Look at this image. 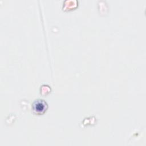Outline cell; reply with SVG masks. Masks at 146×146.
<instances>
[{
    "label": "cell",
    "instance_id": "1",
    "mask_svg": "<svg viewBox=\"0 0 146 146\" xmlns=\"http://www.w3.org/2000/svg\"><path fill=\"white\" fill-rule=\"evenodd\" d=\"M47 108V103L42 99L35 100L32 105V110L35 114L41 115L45 112Z\"/></svg>",
    "mask_w": 146,
    "mask_h": 146
}]
</instances>
